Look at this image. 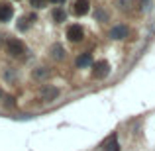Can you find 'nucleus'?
Instances as JSON below:
<instances>
[{
	"mask_svg": "<svg viewBox=\"0 0 155 151\" xmlns=\"http://www.w3.org/2000/svg\"><path fill=\"white\" fill-rule=\"evenodd\" d=\"M18 28H20V30H22V31H26V30H28V28H30V22H28V20H26V18H24V20H20V24H18Z\"/></svg>",
	"mask_w": 155,
	"mask_h": 151,
	"instance_id": "obj_15",
	"label": "nucleus"
},
{
	"mask_svg": "<svg viewBox=\"0 0 155 151\" xmlns=\"http://www.w3.org/2000/svg\"><path fill=\"white\" fill-rule=\"evenodd\" d=\"M49 53H51V57H53L55 61H63V59H65V47L61 45V43H53L51 49H49Z\"/></svg>",
	"mask_w": 155,
	"mask_h": 151,
	"instance_id": "obj_5",
	"label": "nucleus"
},
{
	"mask_svg": "<svg viewBox=\"0 0 155 151\" xmlns=\"http://www.w3.org/2000/svg\"><path fill=\"white\" fill-rule=\"evenodd\" d=\"M0 100H2V90H0Z\"/></svg>",
	"mask_w": 155,
	"mask_h": 151,
	"instance_id": "obj_18",
	"label": "nucleus"
},
{
	"mask_svg": "<svg viewBox=\"0 0 155 151\" xmlns=\"http://www.w3.org/2000/svg\"><path fill=\"white\" fill-rule=\"evenodd\" d=\"M67 38H69V41H73V43L83 41V38H84L83 28H81V26H77V24L69 26V28H67Z\"/></svg>",
	"mask_w": 155,
	"mask_h": 151,
	"instance_id": "obj_3",
	"label": "nucleus"
},
{
	"mask_svg": "<svg viewBox=\"0 0 155 151\" xmlns=\"http://www.w3.org/2000/svg\"><path fill=\"white\" fill-rule=\"evenodd\" d=\"M12 16H14V8L10 4H2L0 6V22H8V20H12Z\"/></svg>",
	"mask_w": 155,
	"mask_h": 151,
	"instance_id": "obj_8",
	"label": "nucleus"
},
{
	"mask_svg": "<svg viewBox=\"0 0 155 151\" xmlns=\"http://www.w3.org/2000/svg\"><path fill=\"white\" fill-rule=\"evenodd\" d=\"M94 18H96V20H102V22H104V20H106V18H108V16H106V12H104V10H96V14H94Z\"/></svg>",
	"mask_w": 155,
	"mask_h": 151,
	"instance_id": "obj_17",
	"label": "nucleus"
},
{
	"mask_svg": "<svg viewBox=\"0 0 155 151\" xmlns=\"http://www.w3.org/2000/svg\"><path fill=\"white\" fill-rule=\"evenodd\" d=\"M108 35H110V39H116V41H120V39H126L130 35V30H128V26H114L112 30L108 31Z\"/></svg>",
	"mask_w": 155,
	"mask_h": 151,
	"instance_id": "obj_4",
	"label": "nucleus"
},
{
	"mask_svg": "<svg viewBox=\"0 0 155 151\" xmlns=\"http://www.w3.org/2000/svg\"><path fill=\"white\" fill-rule=\"evenodd\" d=\"M102 151H120V145H118V137H116V133H112V136H110L108 140L104 141Z\"/></svg>",
	"mask_w": 155,
	"mask_h": 151,
	"instance_id": "obj_6",
	"label": "nucleus"
},
{
	"mask_svg": "<svg viewBox=\"0 0 155 151\" xmlns=\"http://www.w3.org/2000/svg\"><path fill=\"white\" fill-rule=\"evenodd\" d=\"M47 2H49V0H31V6H35V8H45Z\"/></svg>",
	"mask_w": 155,
	"mask_h": 151,
	"instance_id": "obj_14",
	"label": "nucleus"
},
{
	"mask_svg": "<svg viewBox=\"0 0 155 151\" xmlns=\"http://www.w3.org/2000/svg\"><path fill=\"white\" fill-rule=\"evenodd\" d=\"M88 6H91V4H88V0H75V8H73V10H75V14L84 16L88 12Z\"/></svg>",
	"mask_w": 155,
	"mask_h": 151,
	"instance_id": "obj_9",
	"label": "nucleus"
},
{
	"mask_svg": "<svg viewBox=\"0 0 155 151\" xmlns=\"http://www.w3.org/2000/svg\"><path fill=\"white\" fill-rule=\"evenodd\" d=\"M14 100H16L14 96H6V100H4V104H6L8 108H14V106H16V102H14Z\"/></svg>",
	"mask_w": 155,
	"mask_h": 151,
	"instance_id": "obj_16",
	"label": "nucleus"
},
{
	"mask_svg": "<svg viewBox=\"0 0 155 151\" xmlns=\"http://www.w3.org/2000/svg\"><path fill=\"white\" fill-rule=\"evenodd\" d=\"M34 79H45V77H49V69L45 67H39V69H34Z\"/></svg>",
	"mask_w": 155,
	"mask_h": 151,
	"instance_id": "obj_12",
	"label": "nucleus"
},
{
	"mask_svg": "<svg viewBox=\"0 0 155 151\" xmlns=\"http://www.w3.org/2000/svg\"><path fill=\"white\" fill-rule=\"evenodd\" d=\"M6 51L12 57H22L24 55V43L20 39H8L6 41Z\"/></svg>",
	"mask_w": 155,
	"mask_h": 151,
	"instance_id": "obj_1",
	"label": "nucleus"
},
{
	"mask_svg": "<svg viewBox=\"0 0 155 151\" xmlns=\"http://www.w3.org/2000/svg\"><path fill=\"white\" fill-rule=\"evenodd\" d=\"M108 73H110L108 61H96L94 63V69H92V77H94V79H106Z\"/></svg>",
	"mask_w": 155,
	"mask_h": 151,
	"instance_id": "obj_2",
	"label": "nucleus"
},
{
	"mask_svg": "<svg viewBox=\"0 0 155 151\" xmlns=\"http://www.w3.org/2000/svg\"><path fill=\"white\" fill-rule=\"evenodd\" d=\"M4 79H6L8 83H14V80L18 79V75H16V71H14L12 67H8L6 71H4Z\"/></svg>",
	"mask_w": 155,
	"mask_h": 151,
	"instance_id": "obj_13",
	"label": "nucleus"
},
{
	"mask_svg": "<svg viewBox=\"0 0 155 151\" xmlns=\"http://www.w3.org/2000/svg\"><path fill=\"white\" fill-rule=\"evenodd\" d=\"M51 18L55 20L57 24H61V22H65L67 14H65V10H63V8H59V6H57V8H53V10H51Z\"/></svg>",
	"mask_w": 155,
	"mask_h": 151,
	"instance_id": "obj_11",
	"label": "nucleus"
},
{
	"mask_svg": "<svg viewBox=\"0 0 155 151\" xmlns=\"http://www.w3.org/2000/svg\"><path fill=\"white\" fill-rule=\"evenodd\" d=\"M57 96H59V90H57L55 87H45V88H43V92H41V100H45V102L55 100Z\"/></svg>",
	"mask_w": 155,
	"mask_h": 151,
	"instance_id": "obj_7",
	"label": "nucleus"
},
{
	"mask_svg": "<svg viewBox=\"0 0 155 151\" xmlns=\"http://www.w3.org/2000/svg\"><path fill=\"white\" fill-rule=\"evenodd\" d=\"M88 65H92V55H91V53H83V55L77 57V67H79V69L88 67Z\"/></svg>",
	"mask_w": 155,
	"mask_h": 151,
	"instance_id": "obj_10",
	"label": "nucleus"
}]
</instances>
